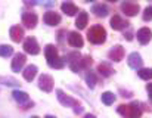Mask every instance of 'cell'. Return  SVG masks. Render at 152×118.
Masks as SVG:
<instances>
[{
	"instance_id": "1",
	"label": "cell",
	"mask_w": 152,
	"mask_h": 118,
	"mask_svg": "<svg viewBox=\"0 0 152 118\" xmlns=\"http://www.w3.org/2000/svg\"><path fill=\"white\" fill-rule=\"evenodd\" d=\"M45 56H46V60H48V63H49L50 68H56V69L64 68L65 62H64L62 58H59L58 49L53 44H46V47H45Z\"/></svg>"
},
{
	"instance_id": "2",
	"label": "cell",
	"mask_w": 152,
	"mask_h": 118,
	"mask_svg": "<svg viewBox=\"0 0 152 118\" xmlns=\"http://www.w3.org/2000/svg\"><path fill=\"white\" fill-rule=\"evenodd\" d=\"M117 112L124 118H140V115H142V109H140V105L137 102L120 105L117 108Z\"/></svg>"
},
{
	"instance_id": "3",
	"label": "cell",
	"mask_w": 152,
	"mask_h": 118,
	"mask_svg": "<svg viewBox=\"0 0 152 118\" xmlns=\"http://www.w3.org/2000/svg\"><path fill=\"white\" fill-rule=\"evenodd\" d=\"M87 39L93 44H102L106 42V30L102 25H93L87 31Z\"/></svg>"
},
{
	"instance_id": "4",
	"label": "cell",
	"mask_w": 152,
	"mask_h": 118,
	"mask_svg": "<svg viewBox=\"0 0 152 118\" xmlns=\"http://www.w3.org/2000/svg\"><path fill=\"white\" fill-rule=\"evenodd\" d=\"M56 95H58V101H59L64 106H66V108H71V106H80V103H78V101H77V99H74L72 96H69V95L64 93L61 89H58V90H56Z\"/></svg>"
},
{
	"instance_id": "5",
	"label": "cell",
	"mask_w": 152,
	"mask_h": 118,
	"mask_svg": "<svg viewBox=\"0 0 152 118\" xmlns=\"http://www.w3.org/2000/svg\"><path fill=\"white\" fill-rule=\"evenodd\" d=\"M53 84H55V81H53L52 75H49V74H42L40 75V78H39V87H40V90L49 93V92L53 90Z\"/></svg>"
},
{
	"instance_id": "6",
	"label": "cell",
	"mask_w": 152,
	"mask_h": 118,
	"mask_svg": "<svg viewBox=\"0 0 152 118\" xmlns=\"http://www.w3.org/2000/svg\"><path fill=\"white\" fill-rule=\"evenodd\" d=\"M24 50L30 55H39L40 53V46H39V43L34 37H28L24 42Z\"/></svg>"
},
{
	"instance_id": "7",
	"label": "cell",
	"mask_w": 152,
	"mask_h": 118,
	"mask_svg": "<svg viewBox=\"0 0 152 118\" xmlns=\"http://www.w3.org/2000/svg\"><path fill=\"white\" fill-rule=\"evenodd\" d=\"M121 10L127 16H134V15L139 13L140 6L137 3H134V1H124V3H121Z\"/></svg>"
},
{
	"instance_id": "8",
	"label": "cell",
	"mask_w": 152,
	"mask_h": 118,
	"mask_svg": "<svg viewBox=\"0 0 152 118\" xmlns=\"http://www.w3.org/2000/svg\"><path fill=\"white\" fill-rule=\"evenodd\" d=\"M108 58L114 62H121L124 58V47L121 44H115L109 52H108Z\"/></svg>"
},
{
	"instance_id": "9",
	"label": "cell",
	"mask_w": 152,
	"mask_h": 118,
	"mask_svg": "<svg viewBox=\"0 0 152 118\" xmlns=\"http://www.w3.org/2000/svg\"><path fill=\"white\" fill-rule=\"evenodd\" d=\"M130 24H129V21H126L123 16H120V15H114L112 18H111V27H112V30H115V31H121V30H124V28H127Z\"/></svg>"
},
{
	"instance_id": "10",
	"label": "cell",
	"mask_w": 152,
	"mask_h": 118,
	"mask_svg": "<svg viewBox=\"0 0 152 118\" xmlns=\"http://www.w3.org/2000/svg\"><path fill=\"white\" fill-rule=\"evenodd\" d=\"M127 63H129V66L130 68H133V69H142V65H143V59L142 56L137 53V52H133V53H130L129 55V58H127Z\"/></svg>"
},
{
	"instance_id": "11",
	"label": "cell",
	"mask_w": 152,
	"mask_h": 118,
	"mask_svg": "<svg viewBox=\"0 0 152 118\" xmlns=\"http://www.w3.org/2000/svg\"><path fill=\"white\" fill-rule=\"evenodd\" d=\"M68 44H69L71 47L80 49V47H83L84 40H83V37H81L80 33H77V31H71V33H69V37H68Z\"/></svg>"
},
{
	"instance_id": "12",
	"label": "cell",
	"mask_w": 152,
	"mask_h": 118,
	"mask_svg": "<svg viewBox=\"0 0 152 118\" xmlns=\"http://www.w3.org/2000/svg\"><path fill=\"white\" fill-rule=\"evenodd\" d=\"M61 15L59 13H56L55 10H49V12H46L45 13V16H43V21H45V24L46 25H50V27H55V25H58L59 22H61Z\"/></svg>"
},
{
	"instance_id": "13",
	"label": "cell",
	"mask_w": 152,
	"mask_h": 118,
	"mask_svg": "<svg viewBox=\"0 0 152 118\" xmlns=\"http://www.w3.org/2000/svg\"><path fill=\"white\" fill-rule=\"evenodd\" d=\"M37 21H39V18H37L36 13H33V12H24L22 13V24L27 28H34L37 25Z\"/></svg>"
},
{
	"instance_id": "14",
	"label": "cell",
	"mask_w": 152,
	"mask_h": 118,
	"mask_svg": "<svg viewBox=\"0 0 152 118\" xmlns=\"http://www.w3.org/2000/svg\"><path fill=\"white\" fill-rule=\"evenodd\" d=\"M136 37H137V42H139L140 44H148L152 40V31L149 28L143 27V28H140V30L137 31Z\"/></svg>"
},
{
	"instance_id": "15",
	"label": "cell",
	"mask_w": 152,
	"mask_h": 118,
	"mask_svg": "<svg viewBox=\"0 0 152 118\" xmlns=\"http://www.w3.org/2000/svg\"><path fill=\"white\" fill-rule=\"evenodd\" d=\"M25 55L24 53H16L15 56H13V60H12V71L13 72H19L22 68H24V65H25Z\"/></svg>"
},
{
	"instance_id": "16",
	"label": "cell",
	"mask_w": 152,
	"mask_h": 118,
	"mask_svg": "<svg viewBox=\"0 0 152 118\" xmlns=\"http://www.w3.org/2000/svg\"><path fill=\"white\" fill-rule=\"evenodd\" d=\"M9 36H10V39H12L15 43H19V42L24 39V30H22L19 25H13V27H10V30H9Z\"/></svg>"
},
{
	"instance_id": "17",
	"label": "cell",
	"mask_w": 152,
	"mask_h": 118,
	"mask_svg": "<svg viewBox=\"0 0 152 118\" xmlns=\"http://www.w3.org/2000/svg\"><path fill=\"white\" fill-rule=\"evenodd\" d=\"M61 9H62V12L66 13L68 16H74V15L78 13V7H77L72 1H64V3L61 4Z\"/></svg>"
},
{
	"instance_id": "18",
	"label": "cell",
	"mask_w": 152,
	"mask_h": 118,
	"mask_svg": "<svg viewBox=\"0 0 152 118\" xmlns=\"http://www.w3.org/2000/svg\"><path fill=\"white\" fill-rule=\"evenodd\" d=\"M92 12L96 15V16H106L108 13H109V7L105 4V3H96V4H93L92 6Z\"/></svg>"
},
{
	"instance_id": "19",
	"label": "cell",
	"mask_w": 152,
	"mask_h": 118,
	"mask_svg": "<svg viewBox=\"0 0 152 118\" xmlns=\"http://www.w3.org/2000/svg\"><path fill=\"white\" fill-rule=\"evenodd\" d=\"M12 96H13V99L19 103V105H27L28 102H30V98H28V93H25V92H21V90H15L13 93H12Z\"/></svg>"
},
{
	"instance_id": "20",
	"label": "cell",
	"mask_w": 152,
	"mask_h": 118,
	"mask_svg": "<svg viewBox=\"0 0 152 118\" xmlns=\"http://www.w3.org/2000/svg\"><path fill=\"white\" fill-rule=\"evenodd\" d=\"M98 72L101 74L102 77H111L115 71L112 69V66H111L108 62H101V63L98 65Z\"/></svg>"
},
{
	"instance_id": "21",
	"label": "cell",
	"mask_w": 152,
	"mask_h": 118,
	"mask_svg": "<svg viewBox=\"0 0 152 118\" xmlns=\"http://www.w3.org/2000/svg\"><path fill=\"white\" fill-rule=\"evenodd\" d=\"M22 75H24V78H25L28 83H31V81L36 78V75H37V66H36V65H28V66L24 69Z\"/></svg>"
},
{
	"instance_id": "22",
	"label": "cell",
	"mask_w": 152,
	"mask_h": 118,
	"mask_svg": "<svg viewBox=\"0 0 152 118\" xmlns=\"http://www.w3.org/2000/svg\"><path fill=\"white\" fill-rule=\"evenodd\" d=\"M87 21H89V15H87V12L81 10V12L78 13L77 19H75V27H77L78 30H83V28H86Z\"/></svg>"
},
{
	"instance_id": "23",
	"label": "cell",
	"mask_w": 152,
	"mask_h": 118,
	"mask_svg": "<svg viewBox=\"0 0 152 118\" xmlns=\"http://www.w3.org/2000/svg\"><path fill=\"white\" fill-rule=\"evenodd\" d=\"M86 83H87V86L90 89H95V86L98 83V77H96V74L93 71H87L86 72Z\"/></svg>"
},
{
	"instance_id": "24",
	"label": "cell",
	"mask_w": 152,
	"mask_h": 118,
	"mask_svg": "<svg viewBox=\"0 0 152 118\" xmlns=\"http://www.w3.org/2000/svg\"><path fill=\"white\" fill-rule=\"evenodd\" d=\"M101 101H102V103H105V105L109 106V105H112L115 102V95L112 92H105V93H102Z\"/></svg>"
},
{
	"instance_id": "25",
	"label": "cell",
	"mask_w": 152,
	"mask_h": 118,
	"mask_svg": "<svg viewBox=\"0 0 152 118\" xmlns=\"http://www.w3.org/2000/svg\"><path fill=\"white\" fill-rule=\"evenodd\" d=\"M137 75L142 78V80H151L152 78V68H142L137 71Z\"/></svg>"
},
{
	"instance_id": "26",
	"label": "cell",
	"mask_w": 152,
	"mask_h": 118,
	"mask_svg": "<svg viewBox=\"0 0 152 118\" xmlns=\"http://www.w3.org/2000/svg\"><path fill=\"white\" fill-rule=\"evenodd\" d=\"M13 53V47L7 46V44H0V56L1 58H7Z\"/></svg>"
},
{
	"instance_id": "27",
	"label": "cell",
	"mask_w": 152,
	"mask_h": 118,
	"mask_svg": "<svg viewBox=\"0 0 152 118\" xmlns=\"http://www.w3.org/2000/svg\"><path fill=\"white\" fill-rule=\"evenodd\" d=\"M0 84H4V86H9V87L19 86V83L15 78H12V77H0Z\"/></svg>"
},
{
	"instance_id": "28",
	"label": "cell",
	"mask_w": 152,
	"mask_h": 118,
	"mask_svg": "<svg viewBox=\"0 0 152 118\" xmlns=\"http://www.w3.org/2000/svg\"><path fill=\"white\" fill-rule=\"evenodd\" d=\"M152 19V6H148L143 10V21H151Z\"/></svg>"
},
{
	"instance_id": "29",
	"label": "cell",
	"mask_w": 152,
	"mask_h": 118,
	"mask_svg": "<svg viewBox=\"0 0 152 118\" xmlns=\"http://www.w3.org/2000/svg\"><path fill=\"white\" fill-rule=\"evenodd\" d=\"M146 90H148L149 99H151V102H152V83H149V84H146Z\"/></svg>"
},
{
	"instance_id": "30",
	"label": "cell",
	"mask_w": 152,
	"mask_h": 118,
	"mask_svg": "<svg viewBox=\"0 0 152 118\" xmlns=\"http://www.w3.org/2000/svg\"><path fill=\"white\" fill-rule=\"evenodd\" d=\"M124 39H127L129 42H132V40H133V37H132V34H130V33H127V34H124Z\"/></svg>"
},
{
	"instance_id": "31",
	"label": "cell",
	"mask_w": 152,
	"mask_h": 118,
	"mask_svg": "<svg viewBox=\"0 0 152 118\" xmlns=\"http://www.w3.org/2000/svg\"><path fill=\"white\" fill-rule=\"evenodd\" d=\"M74 112H75V114H80V112H83V108H81V106H77V108L74 109Z\"/></svg>"
},
{
	"instance_id": "32",
	"label": "cell",
	"mask_w": 152,
	"mask_h": 118,
	"mask_svg": "<svg viewBox=\"0 0 152 118\" xmlns=\"http://www.w3.org/2000/svg\"><path fill=\"white\" fill-rule=\"evenodd\" d=\"M84 118H96V117H95L93 114H86V115H84Z\"/></svg>"
},
{
	"instance_id": "33",
	"label": "cell",
	"mask_w": 152,
	"mask_h": 118,
	"mask_svg": "<svg viewBox=\"0 0 152 118\" xmlns=\"http://www.w3.org/2000/svg\"><path fill=\"white\" fill-rule=\"evenodd\" d=\"M45 118H55V117H52V115H46Z\"/></svg>"
},
{
	"instance_id": "34",
	"label": "cell",
	"mask_w": 152,
	"mask_h": 118,
	"mask_svg": "<svg viewBox=\"0 0 152 118\" xmlns=\"http://www.w3.org/2000/svg\"><path fill=\"white\" fill-rule=\"evenodd\" d=\"M31 118H39V117H31Z\"/></svg>"
}]
</instances>
